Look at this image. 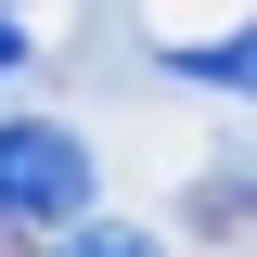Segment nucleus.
Here are the masks:
<instances>
[{"instance_id":"1","label":"nucleus","mask_w":257,"mask_h":257,"mask_svg":"<svg viewBox=\"0 0 257 257\" xmlns=\"http://www.w3.org/2000/svg\"><path fill=\"white\" fill-rule=\"evenodd\" d=\"M90 219V142L64 116H0V231H77Z\"/></svg>"},{"instance_id":"2","label":"nucleus","mask_w":257,"mask_h":257,"mask_svg":"<svg viewBox=\"0 0 257 257\" xmlns=\"http://www.w3.org/2000/svg\"><path fill=\"white\" fill-rule=\"evenodd\" d=\"M167 77H193V90H244V103H257V26L206 39V52H167Z\"/></svg>"},{"instance_id":"3","label":"nucleus","mask_w":257,"mask_h":257,"mask_svg":"<svg viewBox=\"0 0 257 257\" xmlns=\"http://www.w3.org/2000/svg\"><path fill=\"white\" fill-rule=\"evenodd\" d=\"M52 257H167L142 219H77V231H52Z\"/></svg>"},{"instance_id":"4","label":"nucleus","mask_w":257,"mask_h":257,"mask_svg":"<svg viewBox=\"0 0 257 257\" xmlns=\"http://www.w3.org/2000/svg\"><path fill=\"white\" fill-rule=\"evenodd\" d=\"M13 64H26V39H13V13H0V77H13Z\"/></svg>"}]
</instances>
